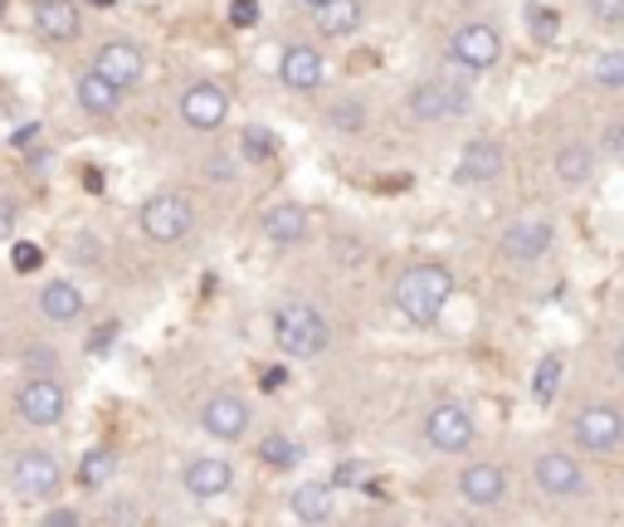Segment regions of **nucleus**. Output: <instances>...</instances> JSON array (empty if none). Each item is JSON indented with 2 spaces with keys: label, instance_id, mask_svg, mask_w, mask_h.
<instances>
[{
  "label": "nucleus",
  "instance_id": "f257e3e1",
  "mask_svg": "<svg viewBox=\"0 0 624 527\" xmlns=\"http://www.w3.org/2000/svg\"><path fill=\"white\" fill-rule=\"evenodd\" d=\"M449 293H454V274H449L444 264H410L406 274L396 278V288H390V303H396V313L406 317L415 327H430L439 313H444Z\"/></svg>",
  "mask_w": 624,
  "mask_h": 527
},
{
  "label": "nucleus",
  "instance_id": "f03ea898",
  "mask_svg": "<svg viewBox=\"0 0 624 527\" xmlns=\"http://www.w3.org/2000/svg\"><path fill=\"white\" fill-rule=\"evenodd\" d=\"M274 342L293 362H313L333 347V323L313 308V303H284L274 313Z\"/></svg>",
  "mask_w": 624,
  "mask_h": 527
},
{
  "label": "nucleus",
  "instance_id": "7ed1b4c3",
  "mask_svg": "<svg viewBox=\"0 0 624 527\" xmlns=\"http://www.w3.org/2000/svg\"><path fill=\"white\" fill-rule=\"evenodd\" d=\"M406 113L415 122H439V118H463L473 113V93L463 79H449V73H439V79H420L415 89L406 93Z\"/></svg>",
  "mask_w": 624,
  "mask_h": 527
},
{
  "label": "nucleus",
  "instance_id": "20e7f679",
  "mask_svg": "<svg viewBox=\"0 0 624 527\" xmlns=\"http://www.w3.org/2000/svg\"><path fill=\"white\" fill-rule=\"evenodd\" d=\"M137 225L152 244H181L195 230V205L176 191H156L137 211Z\"/></svg>",
  "mask_w": 624,
  "mask_h": 527
},
{
  "label": "nucleus",
  "instance_id": "39448f33",
  "mask_svg": "<svg viewBox=\"0 0 624 527\" xmlns=\"http://www.w3.org/2000/svg\"><path fill=\"white\" fill-rule=\"evenodd\" d=\"M449 54H454L463 69H473V73L498 69V59H503V34H498L488 20H469V24H459L454 30Z\"/></svg>",
  "mask_w": 624,
  "mask_h": 527
},
{
  "label": "nucleus",
  "instance_id": "423d86ee",
  "mask_svg": "<svg viewBox=\"0 0 624 527\" xmlns=\"http://www.w3.org/2000/svg\"><path fill=\"white\" fill-rule=\"evenodd\" d=\"M571 430H576L581 449H591V455H605V449H620L624 445V415L615 406H581L576 420H571Z\"/></svg>",
  "mask_w": 624,
  "mask_h": 527
},
{
  "label": "nucleus",
  "instance_id": "0eeeda50",
  "mask_svg": "<svg viewBox=\"0 0 624 527\" xmlns=\"http://www.w3.org/2000/svg\"><path fill=\"white\" fill-rule=\"evenodd\" d=\"M424 439H430L439 455H463V449L473 445V415L454 406V401H444V406H434L430 420H424Z\"/></svg>",
  "mask_w": 624,
  "mask_h": 527
},
{
  "label": "nucleus",
  "instance_id": "6e6552de",
  "mask_svg": "<svg viewBox=\"0 0 624 527\" xmlns=\"http://www.w3.org/2000/svg\"><path fill=\"white\" fill-rule=\"evenodd\" d=\"M16 406H20V415L30 425H59L64 420V411H69V396H64V386H59L54 376H30V382L20 386Z\"/></svg>",
  "mask_w": 624,
  "mask_h": 527
},
{
  "label": "nucleus",
  "instance_id": "1a4fd4ad",
  "mask_svg": "<svg viewBox=\"0 0 624 527\" xmlns=\"http://www.w3.org/2000/svg\"><path fill=\"white\" fill-rule=\"evenodd\" d=\"M225 118H229V93L219 89V83H191V89L181 93V122H186V128L215 132Z\"/></svg>",
  "mask_w": 624,
  "mask_h": 527
},
{
  "label": "nucleus",
  "instance_id": "9d476101",
  "mask_svg": "<svg viewBox=\"0 0 624 527\" xmlns=\"http://www.w3.org/2000/svg\"><path fill=\"white\" fill-rule=\"evenodd\" d=\"M201 430L211 439H225V445H235V439L249 435V406H244L239 396H229V391H219L201 406Z\"/></svg>",
  "mask_w": 624,
  "mask_h": 527
},
{
  "label": "nucleus",
  "instance_id": "9b49d317",
  "mask_svg": "<svg viewBox=\"0 0 624 527\" xmlns=\"http://www.w3.org/2000/svg\"><path fill=\"white\" fill-rule=\"evenodd\" d=\"M503 146L498 142H488V138H473V142H463V152H459V166H454V181L459 186H493L498 176H503Z\"/></svg>",
  "mask_w": 624,
  "mask_h": 527
},
{
  "label": "nucleus",
  "instance_id": "f8f14e48",
  "mask_svg": "<svg viewBox=\"0 0 624 527\" xmlns=\"http://www.w3.org/2000/svg\"><path fill=\"white\" fill-rule=\"evenodd\" d=\"M10 479H16V488L24 498H44V494H54L59 488L64 469H59V455H49V449H24V455H16Z\"/></svg>",
  "mask_w": 624,
  "mask_h": 527
},
{
  "label": "nucleus",
  "instance_id": "ddd939ff",
  "mask_svg": "<svg viewBox=\"0 0 624 527\" xmlns=\"http://www.w3.org/2000/svg\"><path fill=\"white\" fill-rule=\"evenodd\" d=\"M536 484H542L552 498H581L585 494V469H581V459L566 455V449H546V455H536Z\"/></svg>",
  "mask_w": 624,
  "mask_h": 527
},
{
  "label": "nucleus",
  "instance_id": "4468645a",
  "mask_svg": "<svg viewBox=\"0 0 624 527\" xmlns=\"http://www.w3.org/2000/svg\"><path fill=\"white\" fill-rule=\"evenodd\" d=\"M459 494H463V504H473V508H498V504L508 498V474H503V464H493V459L469 464V469L459 474Z\"/></svg>",
  "mask_w": 624,
  "mask_h": 527
},
{
  "label": "nucleus",
  "instance_id": "2eb2a0df",
  "mask_svg": "<svg viewBox=\"0 0 624 527\" xmlns=\"http://www.w3.org/2000/svg\"><path fill=\"white\" fill-rule=\"evenodd\" d=\"M93 69L103 73V79H113L117 89L127 93V89H137V83H142L146 59H142V49H137V44H127V40H108V44L93 54Z\"/></svg>",
  "mask_w": 624,
  "mask_h": 527
},
{
  "label": "nucleus",
  "instance_id": "dca6fc26",
  "mask_svg": "<svg viewBox=\"0 0 624 527\" xmlns=\"http://www.w3.org/2000/svg\"><path fill=\"white\" fill-rule=\"evenodd\" d=\"M503 260L508 264H536L546 250H552V225L546 220H518V225L503 230Z\"/></svg>",
  "mask_w": 624,
  "mask_h": 527
},
{
  "label": "nucleus",
  "instance_id": "f3484780",
  "mask_svg": "<svg viewBox=\"0 0 624 527\" xmlns=\"http://www.w3.org/2000/svg\"><path fill=\"white\" fill-rule=\"evenodd\" d=\"M235 488V464L219 455H201L186 464V494L191 498H225Z\"/></svg>",
  "mask_w": 624,
  "mask_h": 527
},
{
  "label": "nucleus",
  "instance_id": "a211bd4d",
  "mask_svg": "<svg viewBox=\"0 0 624 527\" xmlns=\"http://www.w3.org/2000/svg\"><path fill=\"white\" fill-rule=\"evenodd\" d=\"M278 79H284V89H293V93H313L317 83L327 79V59L317 54L313 44H293L284 54V64H278Z\"/></svg>",
  "mask_w": 624,
  "mask_h": 527
},
{
  "label": "nucleus",
  "instance_id": "6ab92c4d",
  "mask_svg": "<svg viewBox=\"0 0 624 527\" xmlns=\"http://www.w3.org/2000/svg\"><path fill=\"white\" fill-rule=\"evenodd\" d=\"M259 225H264V240H268V244H284V250H288V244H303V240H308V211H303L298 201L268 205Z\"/></svg>",
  "mask_w": 624,
  "mask_h": 527
},
{
  "label": "nucleus",
  "instance_id": "aec40b11",
  "mask_svg": "<svg viewBox=\"0 0 624 527\" xmlns=\"http://www.w3.org/2000/svg\"><path fill=\"white\" fill-rule=\"evenodd\" d=\"M34 30H40L44 40H59V44L79 40V30H83L79 6H73V0H34Z\"/></svg>",
  "mask_w": 624,
  "mask_h": 527
},
{
  "label": "nucleus",
  "instance_id": "412c9836",
  "mask_svg": "<svg viewBox=\"0 0 624 527\" xmlns=\"http://www.w3.org/2000/svg\"><path fill=\"white\" fill-rule=\"evenodd\" d=\"M40 313L49 317V323H79L83 317V293L79 284H69V278H54V284H44L40 288Z\"/></svg>",
  "mask_w": 624,
  "mask_h": 527
},
{
  "label": "nucleus",
  "instance_id": "4be33fe9",
  "mask_svg": "<svg viewBox=\"0 0 624 527\" xmlns=\"http://www.w3.org/2000/svg\"><path fill=\"white\" fill-rule=\"evenodd\" d=\"M333 513H337V484H303V488H293V518L333 523Z\"/></svg>",
  "mask_w": 624,
  "mask_h": 527
},
{
  "label": "nucleus",
  "instance_id": "5701e85b",
  "mask_svg": "<svg viewBox=\"0 0 624 527\" xmlns=\"http://www.w3.org/2000/svg\"><path fill=\"white\" fill-rule=\"evenodd\" d=\"M117 103H122V89H117L113 79H103L98 69H89L79 79V108H83V113L108 118V113H117Z\"/></svg>",
  "mask_w": 624,
  "mask_h": 527
},
{
  "label": "nucleus",
  "instance_id": "b1692460",
  "mask_svg": "<svg viewBox=\"0 0 624 527\" xmlns=\"http://www.w3.org/2000/svg\"><path fill=\"white\" fill-rule=\"evenodd\" d=\"M361 20H366L361 0H333V6L317 10V30H323L327 40H347V34H357Z\"/></svg>",
  "mask_w": 624,
  "mask_h": 527
},
{
  "label": "nucleus",
  "instance_id": "393cba45",
  "mask_svg": "<svg viewBox=\"0 0 624 527\" xmlns=\"http://www.w3.org/2000/svg\"><path fill=\"white\" fill-rule=\"evenodd\" d=\"M556 176H561V186H585V181L595 176V152L585 142H566L556 152Z\"/></svg>",
  "mask_w": 624,
  "mask_h": 527
},
{
  "label": "nucleus",
  "instance_id": "a878e982",
  "mask_svg": "<svg viewBox=\"0 0 624 527\" xmlns=\"http://www.w3.org/2000/svg\"><path fill=\"white\" fill-rule=\"evenodd\" d=\"M259 459L268 464V469H293V464H303V445H293V439H284V435H268L259 445Z\"/></svg>",
  "mask_w": 624,
  "mask_h": 527
},
{
  "label": "nucleus",
  "instance_id": "bb28decb",
  "mask_svg": "<svg viewBox=\"0 0 624 527\" xmlns=\"http://www.w3.org/2000/svg\"><path fill=\"white\" fill-rule=\"evenodd\" d=\"M522 20H528L532 40H542V44H552V40H556V30H561V16H556V10L536 6V0H528V10H522Z\"/></svg>",
  "mask_w": 624,
  "mask_h": 527
},
{
  "label": "nucleus",
  "instance_id": "cd10ccee",
  "mask_svg": "<svg viewBox=\"0 0 624 527\" xmlns=\"http://www.w3.org/2000/svg\"><path fill=\"white\" fill-rule=\"evenodd\" d=\"M591 79L601 83V89H624V49H605L591 64Z\"/></svg>",
  "mask_w": 624,
  "mask_h": 527
},
{
  "label": "nucleus",
  "instance_id": "c85d7f7f",
  "mask_svg": "<svg viewBox=\"0 0 624 527\" xmlns=\"http://www.w3.org/2000/svg\"><path fill=\"white\" fill-rule=\"evenodd\" d=\"M239 152H244V162H268V156L278 152V138L268 128H244Z\"/></svg>",
  "mask_w": 624,
  "mask_h": 527
},
{
  "label": "nucleus",
  "instance_id": "c756f323",
  "mask_svg": "<svg viewBox=\"0 0 624 527\" xmlns=\"http://www.w3.org/2000/svg\"><path fill=\"white\" fill-rule=\"evenodd\" d=\"M561 372H566V362H561L556 352H552V357H542V366H536V382H532V396L536 401H552L556 386H561Z\"/></svg>",
  "mask_w": 624,
  "mask_h": 527
},
{
  "label": "nucleus",
  "instance_id": "7c9ffc66",
  "mask_svg": "<svg viewBox=\"0 0 624 527\" xmlns=\"http://www.w3.org/2000/svg\"><path fill=\"white\" fill-rule=\"evenodd\" d=\"M108 474H113V455H108V449H98V455H89V459H83V469H79V479L83 484H103L108 479Z\"/></svg>",
  "mask_w": 624,
  "mask_h": 527
},
{
  "label": "nucleus",
  "instance_id": "2f4dec72",
  "mask_svg": "<svg viewBox=\"0 0 624 527\" xmlns=\"http://www.w3.org/2000/svg\"><path fill=\"white\" fill-rule=\"evenodd\" d=\"M361 103H357V98H347V103H337L333 108V113H327V122H333V128H341V132H357L361 128Z\"/></svg>",
  "mask_w": 624,
  "mask_h": 527
},
{
  "label": "nucleus",
  "instance_id": "473e14b6",
  "mask_svg": "<svg viewBox=\"0 0 624 527\" xmlns=\"http://www.w3.org/2000/svg\"><path fill=\"white\" fill-rule=\"evenodd\" d=\"M229 24H235V30H254V24H259V0H235V6H229Z\"/></svg>",
  "mask_w": 624,
  "mask_h": 527
},
{
  "label": "nucleus",
  "instance_id": "72a5a7b5",
  "mask_svg": "<svg viewBox=\"0 0 624 527\" xmlns=\"http://www.w3.org/2000/svg\"><path fill=\"white\" fill-rule=\"evenodd\" d=\"M10 264H16L20 274H34V268H40V250H34V244H16V254H10Z\"/></svg>",
  "mask_w": 624,
  "mask_h": 527
},
{
  "label": "nucleus",
  "instance_id": "f704fd0d",
  "mask_svg": "<svg viewBox=\"0 0 624 527\" xmlns=\"http://www.w3.org/2000/svg\"><path fill=\"white\" fill-rule=\"evenodd\" d=\"M585 6H591L595 20H610V24L624 20V0H585Z\"/></svg>",
  "mask_w": 624,
  "mask_h": 527
},
{
  "label": "nucleus",
  "instance_id": "c9c22d12",
  "mask_svg": "<svg viewBox=\"0 0 624 527\" xmlns=\"http://www.w3.org/2000/svg\"><path fill=\"white\" fill-rule=\"evenodd\" d=\"M79 523H83L79 508H49L44 513V527H79Z\"/></svg>",
  "mask_w": 624,
  "mask_h": 527
},
{
  "label": "nucleus",
  "instance_id": "e433bc0d",
  "mask_svg": "<svg viewBox=\"0 0 624 527\" xmlns=\"http://www.w3.org/2000/svg\"><path fill=\"white\" fill-rule=\"evenodd\" d=\"M16 225H20L16 201H6V195H0V240H10V235H16Z\"/></svg>",
  "mask_w": 624,
  "mask_h": 527
},
{
  "label": "nucleus",
  "instance_id": "4c0bfd02",
  "mask_svg": "<svg viewBox=\"0 0 624 527\" xmlns=\"http://www.w3.org/2000/svg\"><path fill=\"white\" fill-rule=\"evenodd\" d=\"M601 142H605V152H624V122H610Z\"/></svg>",
  "mask_w": 624,
  "mask_h": 527
},
{
  "label": "nucleus",
  "instance_id": "58836bf2",
  "mask_svg": "<svg viewBox=\"0 0 624 527\" xmlns=\"http://www.w3.org/2000/svg\"><path fill=\"white\" fill-rule=\"evenodd\" d=\"M108 347H113V327H103V333H93V337H89V352H93V357H103Z\"/></svg>",
  "mask_w": 624,
  "mask_h": 527
},
{
  "label": "nucleus",
  "instance_id": "ea45409f",
  "mask_svg": "<svg viewBox=\"0 0 624 527\" xmlns=\"http://www.w3.org/2000/svg\"><path fill=\"white\" fill-rule=\"evenodd\" d=\"M205 176H219V181H229V162H225V156H211V162H205Z\"/></svg>",
  "mask_w": 624,
  "mask_h": 527
},
{
  "label": "nucleus",
  "instance_id": "a19ab883",
  "mask_svg": "<svg viewBox=\"0 0 624 527\" xmlns=\"http://www.w3.org/2000/svg\"><path fill=\"white\" fill-rule=\"evenodd\" d=\"M361 479V469H357V464H341V469H337V479L333 484H357Z\"/></svg>",
  "mask_w": 624,
  "mask_h": 527
},
{
  "label": "nucleus",
  "instance_id": "79ce46f5",
  "mask_svg": "<svg viewBox=\"0 0 624 527\" xmlns=\"http://www.w3.org/2000/svg\"><path fill=\"white\" fill-rule=\"evenodd\" d=\"M278 386H284V372L274 366V372H264V391H278Z\"/></svg>",
  "mask_w": 624,
  "mask_h": 527
},
{
  "label": "nucleus",
  "instance_id": "37998d69",
  "mask_svg": "<svg viewBox=\"0 0 624 527\" xmlns=\"http://www.w3.org/2000/svg\"><path fill=\"white\" fill-rule=\"evenodd\" d=\"M615 366H620V376H624V337H620V347H615Z\"/></svg>",
  "mask_w": 624,
  "mask_h": 527
},
{
  "label": "nucleus",
  "instance_id": "c03bdc74",
  "mask_svg": "<svg viewBox=\"0 0 624 527\" xmlns=\"http://www.w3.org/2000/svg\"><path fill=\"white\" fill-rule=\"evenodd\" d=\"M298 6H308V10H323V6H333V0H298Z\"/></svg>",
  "mask_w": 624,
  "mask_h": 527
},
{
  "label": "nucleus",
  "instance_id": "a18cd8bd",
  "mask_svg": "<svg viewBox=\"0 0 624 527\" xmlns=\"http://www.w3.org/2000/svg\"><path fill=\"white\" fill-rule=\"evenodd\" d=\"M93 6H113V0H93Z\"/></svg>",
  "mask_w": 624,
  "mask_h": 527
},
{
  "label": "nucleus",
  "instance_id": "49530a36",
  "mask_svg": "<svg viewBox=\"0 0 624 527\" xmlns=\"http://www.w3.org/2000/svg\"><path fill=\"white\" fill-rule=\"evenodd\" d=\"M0 20H6V0H0Z\"/></svg>",
  "mask_w": 624,
  "mask_h": 527
}]
</instances>
